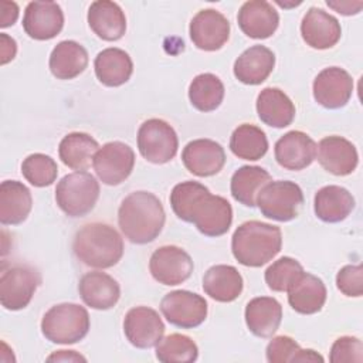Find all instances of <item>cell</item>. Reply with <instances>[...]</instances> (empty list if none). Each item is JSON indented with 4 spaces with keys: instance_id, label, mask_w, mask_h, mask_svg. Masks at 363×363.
<instances>
[{
    "instance_id": "cell-10",
    "label": "cell",
    "mask_w": 363,
    "mask_h": 363,
    "mask_svg": "<svg viewBox=\"0 0 363 363\" xmlns=\"http://www.w3.org/2000/svg\"><path fill=\"white\" fill-rule=\"evenodd\" d=\"M160 311L169 323L182 329H193L206 320L208 306L201 295L177 289L162 298Z\"/></svg>"
},
{
    "instance_id": "cell-17",
    "label": "cell",
    "mask_w": 363,
    "mask_h": 363,
    "mask_svg": "<svg viewBox=\"0 0 363 363\" xmlns=\"http://www.w3.org/2000/svg\"><path fill=\"white\" fill-rule=\"evenodd\" d=\"M184 167L199 177L217 174L225 164L224 147L211 139H194L189 142L183 152Z\"/></svg>"
},
{
    "instance_id": "cell-40",
    "label": "cell",
    "mask_w": 363,
    "mask_h": 363,
    "mask_svg": "<svg viewBox=\"0 0 363 363\" xmlns=\"http://www.w3.org/2000/svg\"><path fill=\"white\" fill-rule=\"evenodd\" d=\"M329 360L332 363H360L363 360V345L359 337L354 336H340L337 337L332 347Z\"/></svg>"
},
{
    "instance_id": "cell-3",
    "label": "cell",
    "mask_w": 363,
    "mask_h": 363,
    "mask_svg": "<svg viewBox=\"0 0 363 363\" xmlns=\"http://www.w3.org/2000/svg\"><path fill=\"white\" fill-rule=\"evenodd\" d=\"M74 255L91 268H111L123 255L121 234L106 223H89L82 225L72 241Z\"/></svg>"
},
{
    "instance_id": "cell-38",
    "label": "cell",
    "mask_w": 363,
    "mask_h": 363,
    "mask_svg": "<svg viewBox=\"0 0 363 363\" xmlns=\"http://www.w3.org/2000/svg\"><path fill=\"white\" fill-rule=\"evenodd\" d=\"M24 179L34 187H45L55 182L58 166L55 160L44 153H33L21 163Z\"/></svg>"
},
{
    "instance_id": "cell-12",
    "label": "cell",
    "mask_w": 363,
    "mask_h": 363,
    "mask_svg": "<svg viewBox=\"0 0 363 363\" xmlns=\"http://www.w3.org/2000/svg\"><path fill=\"white\" fill-rule=\"evenodd\" d=\"M191 257L177 245H163L153 251L149 261L152 277L163 285L174 286L187 281L193 272Z\"/></svg>"
},
{
    "instance_id": "cell-46",
    "label": "cell",
    "mask_w": 363,
    "mask_h": 363,
    "mask_svg": "<svg viewBox=\"0 0 363 363\" xmlns=\"http://www.w3.org/2000/svg\"><path fill=\"white\" fill-rule=\"evenodd\" d=\"M47 362H86V359L75 350H57L47 357Z\"/></svg>"
},
{
    "instance_id": "cell-11",
    "label": "cell",
    "mask_w": 363,
    "mask_h": 363,
    "mask_svg": "<svg viewBox=\"0 0 363 363\" xmlns=\"http://www.w3.org/2000/svg\"><path fill=\"white\" fill-rule=\"evenodd\" d=\"M92 166L104 184L118 186L130 176L135 166V152L123 142H108L96 150Z\"/></svg>"
},
{
    "instance_id": "cell-9",
    "label": "cell",
    "mask_w": 363,
    "mask_h": 363,
    "mask_svg": "<svg viewBox=\"0 0 363 363\" xmlns=\"http://www.w3.org/2000/svg\"><path fill=\"white\" fill-rule=\"evenodd\" d=\"M41 284L40 272L30 265H14L0 277V302L7 311L24 309Z\"/></svg>"
},
{
    "instance_id": "cell-1",
    "label": "cell",
    "mask_w": 363,
    "mask_h": 363,
    "mask_svg": "<svg viewBox=\"0 0 363 363\" xmlns=\"http://www.w3.org/2000/svg\"><path fill=\"white\" fill-rule=\"evenodd\" d=\"M166 221L162 201L150 191L139 190L128 194L118 210V224L133 244H147L159 237Z\"/></svg>"
},
{
    "instance_id": "cell-42",
    "label": "cell",
    "mask_w": 363,
    "mask_h": 363,
    "mask_svg": "<svg viewBox=\"0 0 363 363\" xmlns=\"http://www.w3.org/2000/svg\"><path fill=\"white\" fill-rule=\"evenodd\" d=\"M337 289L346 295L359 298L363 294V268L357 265H345L336 275Z\"/></svg>"
},
{
    "instance_id": "cell-36",
    "label": "cell",
    "mask_w": 363,
    "mask_h": 363,
    "mask_svg": "<svg viewBox=\"0 0 363 363\" xmlns=\"http://www.w3.org/2000/svg\"><path fill=\"white\" fill-rule=\"evenodd\" d=\"M224 84L211 74L204 72L193 78L189 86V99L191 105L200 112L216 111L224 99Z\"/></svg>"
},
{
    "instance_id": "cell-27",
    "label": "cell",
    "mask_w": 363,
    "mask_h": 363,
    "mask_svg": "<svg viewBox=\"0 0 363 363\" xmlns=\"http://www.w3.org/2000/svg\"><path fill=\"white\" fill-rule=\"evenodd\" d=\"M291 308L301 315L319 312L326 302V286L323 281L309 272H303L286 291Z\"/></svg>"
},
{
    "instance_id": "cell-23",
    "label": "cell",
    "mask_w": 363,
    "mask_h": 363,
    "mask_svg": "<svg viewBox=\"0 0 363 363\" xmlns=\"http://www.w3.org/2000/svg\"><path fill=\"white\" fill-rule=\"evenodd\" d=\"M86 20L91 30L105 41H116L126 31L125 13L115 1H94L88 9Z\"/></svg>"
},
{
    "instance_id": "cell-5",
    "label": "cell",
    "mask_w": 363,
    "mask_h": 363,
    "mask_svg": "<svg viewBox=\"0 0 363 363\" xmlns=\"http://www.w3.org/2000/svg\"><path fill=\"white\" fill-rule=\"evenodd\" d=\"M99 197V183L88 172L65 174L55 187V201L68 217L91 213Z\"/></svg>"
},
{
    "instance_id": "cell-37",
    "label": "cell",
    "mask_w": 363,
    "mask_h": 363,
    "mask_svg": "<svg viewBox=\"0 0 363 363\" xmlns=\"http://www.w3.org/2000/svg\"><path fill=\"white\" fill-rule=\"evenodd\" d=\"M197 357L196 342L182 333H172L156 345V359L163 363H191Z\"/></svg>"
},
{
    "instance_id": "cell-34",
    "label": "cell",
    "mask_w": 363,
    "mask_h": 363,
    "mask_svg": "<svg viewBox=\"0 0 363 363\" xmlns=\"http://www.w3.org/2000/svg\"><path fill=\"white\" fill-rule=\"evenodd\" d=\"M269 182H272V177L264 167L241 166L231 177V196L245 207H255L258 193Z\"/></svg>"
},
{
    "instance_id": "cell-22",
    "label": "cell",
    "mask_w": 363,
    "mask_h": 363,
    "mask_svg": "<svg viewBox=\"0 0 363 363\" xmlns=\"http://www.w3.org/2000/svg\"><path fill=\"white\" fill-rule=\"evenodd\" d=\"M78 292L86 306L98 311L113 308L121 298L118 281L101 271L84 274L78 284Z\"/></svg>"
},
{
    "instance_id": "cell-33",
    "label": "cell",
    "mask_w": 363,
    "mask_h": 363,
    "mask_svg": "<svg viewBox=\"0 0 363 363\" xmlns=\"http://www.w3.org/2000/svg\"><path fill=\"white\" fill-rule=\"evenodd\" d=\"M99 149L98 142L88 133L71 132L65 135L58 146L61 162L72 170L85 172Z\"/></svg>"
},
{
    "instance_id": "cell-19",
    "label": "cell",
    "mask_w": 363,
    "mask_h": 363,
    "mask_svg": "<svg viewBox=\"0 0 363 363\" xmlns=\"http://www.w3.org/2000/svg\"><path fill=\"white\" fill-rule=\"evenodd\" d=\"M319 164L335 176H347L354 172L359 155L354 145L342 136H326L316 146Z\"/></svg>"
},
{
    "instance_id": "cell-39",
    "label": "cell",
    "mask_w": 363,
    "mask_h": 363,
    "mask_svg": "<svg viewBox=\"0 0 363 363\" xmlns=\"http://www.w3.org/2000/svg\"><path fill=\"white\" fill-rule=\"evenodd\" d=\"M303 267L291 257H281L265 271V282L271 291L286 292L303 274Z\"/></svg>"
},
{
    "instance_id": "cell-25",
    "label": "cell",
    "mask_w": 363,
    "mask_h": 363,
    "mask_svg": "<svg viewBox=\"0 0 363 363\" xmlns=\"http://www.w3.org/2000/svg\"><path fill=\"white\" fill-rule=\"evenodd\" d=\"M275 67V54L265 45L247 48L234 62L235 78L245 85L262 84Z\"/></svg>"
},
{
    "instance_id": "cell-45",
    "label": "cell",
    "mask_w": 363,
    "mask_h": 363,
    "mask_svg": "<svg viewBox=\"0 0 363 363\" xmlns=\"http://www.w3.org/2000/svg\"><path fill=\"white\" fill-rule=\"evenodd\" d=\"M326 4L329 7H332L333 10H336L337 13L343 14V16H352V14H357L360 11V9L363 7L362 1H326Z\"/></svg>"
},
{
    "instance_id": "cell-14",
    "label": "cell",
    "mask_w": 363,
    "mask_h": 363,
    "mask_svg": "<svg viewBox=\"0 0 363 363\" xmlns=\"http://www.w3.org/2000/svg\"><path fill=\"white\" fill-rule=\"evenodd\" d=\"M312 92L315 101L328 109L343 108L353 94V79L340 67L322 69L313 79Z\"/></svg>"
},
{
    "instance_id": "cell-7",
    "label": "cell",
    "mask_w": 363,
    "mask_h": 363,
    "mask_svg": "<svg viewBox=\"0 0 363 363\" xmlns=\"http://www.w3.org/2000/svg\"><path fill=\"white\" fill-rule=\"evenodd\" d=\"M179 147L176 130L163 119L145 121L138 130V149L150 163L163 164L170 162Z\"/></svg>"
},
{
    "instance_id": "cell-32",
    "label": "cell",
    "mask_w": 363,
    "mask_h": 363,
    "mask_svg": "<svg viewBox=\"0 0 363 363\" xmlns=\"http://www.w3.org/2000/svg\"><path fill=\"white\" fill-rule=\"evenodd\" d=\"M86 65L88 52L74 40L58 43L50 54L48 67L51 74L58 79H72L82 74Z\"/></svg>"
},
{
    "instance_id": "cell-21",
    "label": "cell",
    "mask_w": 363,
    "mask_h": 363,
    "mask_svg": "<svg viewBox=\"0 0 363 363\" xmlns=\"http://www.w3.org/2000/svg\"><path fill=\"white\" fill-rule=\"evenodd\" d=\"M237 21L245 35L255 40H264L277 31L279 14L268 1L250 0L240 7Z\"/></svg>"
},
{
    "instance_id": "cell-31",
    "label": "cell",
    "mask_w": 363,
    "mask_h": 363,
    "mask_svg": "<svg viewBox=\"0 0 363 363\" xmlns=\"http://www.w3.org/2000/svg\"><path fill=\"white\" fill-rule=\"evenodd\" d=\"M95 75L105 86H121L129 81L133 62L129 54L121 48L109 47L98 52L94 61Z\"/></svg>"
},
{
    "instance_id": "cell-4",
    "label": "cell",
    "mask_w": 363,
    "mask_h": 363,
    "mask_svg": "<svg viewBox=\"0 0 363 363\" xmlns=\"http://www.w3.org/2000/svg\"><path fill=\"white\" fill-rule=\"evenodd\" d=\"M88 311L77 303L51 306L41 319V333L57 345H72L82 340L89 330Z\"/></svg>"
},
{
    "instance_id": "cell-18",
    "label": "cell",
    "mask_w": 363,
    "mask_h": 363,
    "mask_svg": "<svg viewBox=\"0 0 363 363\" xmlns=\"http://www.w3.org/2000/svg\"><path fill=\"white\" fill-rule=\"evenodd\" d=\"M274 155L281 167L295 172L302 170L315 160L316 143L301 130H289L277 140Z\"/></svg>"
},
{
    "instance_id": "cell-20",
    "label": "cell",
    "mask_w": 363,
    "mask_h": 363,
    "mask_svg": "<svg viewBox=\"0 0 363 363\" xmlns=\"http://www.w3.org/2000/svg\"><path fill=\"white\" fill-rule=\"evenodd\" d=\"M301 35L311 48L328 50L337 44L342 28L336 17L322 9L311 7L302 18Z\"/></svg>"
},
{
    "instance_id": "cell-47",
    "label": "cell",
    "mask_w": 363,
    "mask_h": 363,
    "mask_svg": "<svg viewBox=\"0 0 363 363\" xmlns=\"http://www.w3.org/2000/svg\"><path fill=\"white\" fill-rule=\"evenodd\" d=\"M299 362H320L322 363L323 357L313 349H301L296 356L295 363H299Z\"/></svg>"
},
{
    "instance_id": "cell-28",
    "label": "cell",
    "mask_w": 363,
    "mask_h": 363,
    "mask_svg": "<svg viewBox=\"0 0 363 363\" xmlns=\"http://www.w3.org/2000/svg\"><path fill=\"white\" fill-rule=\"evenodd\" d=\"M354 208L352 193L336 184L319 189L313 199V210L319 220L325 223H340L349 217Z\"/></svg>"
},
{
    "instance_id": "cell-6",
    "label": "cell",
    "mask_w": 363,
    "mask_h": 363,
    "mask_svg": "<svg viewBox=\"0 0 363 363\" xmlns=\"http://www.w3.org/2000/svg\"><path fill=\"white\" fill-rule=\"evenodd\" d=\"M303 204L302 189L291 180L267 183L257 196L261 214L275 221H291L298 217Z\"/></svg>"
},
{
    "instance_id": "cell-35",
    "label": "cell",
    "mask_w": 363,
    "mask_h": 363,
    "mask_svg": "<svg viewBox=\"0 0 363 363\" xmlns=\"http://www.w3.org/2000/svg\"><path fill=\"white\" fill-rule=\"evenodd\" d=\"M230 149L238 159L259 160L268 150V139L261 128L242 123L233 130Z\"/></svg>"
},
{
    "instance_id": "cell-2",
    "label": "cell",
    "mask_w": 363,
    "mask_h": 363,
    "mask_svg": "<svg viewBox=\"0 0 363 363\" xmlns=\"http://www.w3.org/2000/svg\"><path fill=\"white\" fill-rule=\"evenodd\" d=\"M281 228L258 220L242 223L231 237L233 255L244 267L265 265L281 251Z\"/></svg>"
},
{
    "instance_id": "cell-8",
    "label": "cell",
    "mask_w": 363,
    "mask_h": 363,
    "mask_svg": "<svg viewBox=\"0 0 363 363\" xmlns=\"http://www.w3.org/2000/svg\"><path fill=\"white\" fill-rule=\"evenodd\" d=\"M186 223H193L207 237H220L231 227L233 207L227 199L214 196L207 189L194 201Z\"/></svg>"
},
{
    "instance_id": "cell-41",
    "label": "cell",
    "mask_w": 363,
    "mask_h": 363,
    "mask_svg": "<svg viewBox=\"0 0 363 363\" xmlns=\"http://www.w3.org/2000/svg\"><path fill=\"white\" fill-rule=\"evenodd\" d=\"M301 346L291 336H275L268 343L265 356L269 363H295Z\"/></svg>"
},
{
    "instance_id": "cell-24",
    "label": "cell",
    "mask_w": 363,
    "mask_h": 363,
    "mask_svg": "<svg viewBox=\"0 0 363 363\" xmlns=\"http://www.w3.org/2000/svg\"><path fill=\"white\" fill-rule=\"evenodd\" d=\"M245 323L257 337H271L282 320V306L272 296L252 298L245 306Z\"/></svg>"
},
{
    "instance_id": "cell-30",
    "label": "cell",
    "mask_w": 363,
    "mask_h": 363,
    "mask_svg": "<svg viewBox=\"0 0 363 363\" xmlns=\"http://www.w3.org/2000/svg\"><path fill=\"white\" fill-rule=\"evenodd\" d=\"M242 288V277L233 265H213L203 277V289L206 295L217 302L235 301L241 295Z\"/></svg>"
},
{
    "instance_id": "cell-43",
    "label": "cell",
    "mask_w": 363,
    "mask_h": 363,
    "mask_svg": "<svg viewBox=\"0 0 363 363\" xmlns=\"http://www.w3.org/2000/svg\"><path fill=\"white\" fill-rule=\"evenodd\" d=\"M18 17V6L14 1L3 0L0 3V27L6 28L16 23Z\"/></svg>"
},
{
    "instance_id": "cell-29",
    "label": "cell",
    "mask_w": 363,
    "mask_h": 363,
    "mask_svg": "<svg viewBox=\"0 0 363 363\" xmlns=\"http://www.w3.org/2000/svg\"><path fill=\"white\" fill-rule=\"evenodd\" d=\"M257 113L261 122L272 128H285L295 118V105L279 88H264L257 96Z\"/></svg>"
},
{
    "instance_id": "cell-13",
    "label": "cell",
    "mask_w": 363,
    "mask_h": 363,
    "mask_svg": "<svg viewBox=\"0 0 363 363\" xmlns=\"http://www.w3.org/2000/svg\"><path fill=\"white\" fill-rule=\"evenodd\" d=\"M123 333L132 346L150 349L163 339L164 323L155 309L135 306L125 315Z\"/></svg>"
},
{
    "instance_id": "cell-44",
    "label": "cell",
    "mask_w": 363,
    "mask_h": 363,
    "mask_svg": "<svg viewBox=\"0 0 363 363\" xmlns=\"http://www.w3.org/2000/svg\"><path fill=\"white\" fill-rule=\"evenodd\" d=\"M17 43L14 38L9 37L6 33L0 34V64L4 65L16 57Z\"/></svg>"
},
{
    "instance_id": "cell-16",
    "label": "cell",
    "mask_w": 363,
    "mask_h": 363,
    "mask_svg": "<svg viewBox=\"0 0 363 363\" xmlns=\"http://www.w3.org/2000/svg\"><path fill=\"white\" fill-rule=\"evenodd\" d=\"M64 13L54 1H30L24 10L23 28L30 38L45 41L60 34Z\"/></svg>"
},
{
    "instance_id": "cell-15",
    "label": "cell",
    "mask_w": 363,
    "mask_h": 363,
    "mask_svg": "<svg viewBox=\"0 0 363 363\" xmlns=\"http://www.w3.org/2000/svg\"><path fill=\"white\" fill-rule=\"evenodd\" d=\"M189 33L199 50L217 51L228 41L230 21L220 11L204 9L191 18Z\"/></svg>"
},
{
    "instance_id": "cell-26",
    "label": "cell",
    "mask_w": 363,
    "mask_h": 363,
    "mask_svg": "<svg viewBox=\"0 0 363 363\" xmlns=\"http://www.w3.org/2000/svg\"><path fill=\"white\" fill-rule=\"evenodd\" d=\"M33 197L26 184L17 180H4L0 184V223L18 225L28 217Z\"/></svg>"
}]
</instances>
